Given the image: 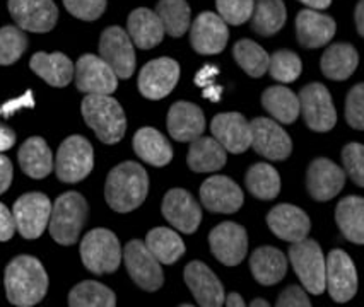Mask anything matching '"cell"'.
Masks as SVG:
<instances>
[{
	"label": "cell",
	"instance_id": "obj_1",
	"mask_svg": "<svg viewBox=\"0 0 364 307\" xmlns=\"http://www.w3.org/2000/svg\"><path fill=\"white\" fill-rule=\"evenodd\" d=\"M6 294L11 304L19 307H31L43 301L48 290V275L40 259L23 255L7 264Z\"/></svg>",
	"mask_w": 364,
	"mask_h": 307
},
{
	"label": "cell",
	"instance_id": "obj_2",
	"mask_svg": "<svg viewBox=\"0 0 364 307\" xmlns=\"http://www.w3.org/2000/svg\"><path fill=\"white\" fill-rule=\"evenodd\" d=\"M149 193V176L141 164L127 161L109 171L105 186L107 203L118 213L139 208Z\"/></svg>",
	"mask_w": 364,
	"mask_h": 307
},
{
	"label": "cell",
	"instance_id": "obj_3",
	"mask_svg": "<svg viewBox=\"0 0 364 307\" xmlns=\"http://www.w3.org/2000/svg\"><path fill=\"white\" fill-rule=\"evenodd\" d=\"M82 116L89 128L103 144L113 145L122 140L127 132V118L117 99L109 96L89 94L82 99Z\"/></svg>",
	"mask_w": 364,
	"mask_h": 307
},
{
	"label": "cell",
	"instance_id": "obj_4",
	"mask_svg": "<svg viewBox=\"0 0 364 307\" xmlns=\"http://www.w3.org/2000/svg\"><path fill=\"white\" fill-rule=\"evenodd\" d=\"M87 218V201L77 191L63 193L55 201L50 213V234L62 246L77 242Z\"/></svg>",
	"mask_w": 364,
	"mask_h": 307
},
{
	"label": "cell",
	"instance_id": "obj_5",
	"mask_svg": "<svg viewBox=\"0 0 364 307\" xmlns=\"http://www.w3.org/2000/svg\"><path fill=\"white\" fill-rule=\"evenodd\" d=\"M80 258L84 267L96 275L117 272L122 262L120 241L108 229L89 230L80 241Z\"/></svg>",
	"mask_w": 364,
	"mask_h": 307
},
{
	"label": "cell",
	"instance_id": "obj_6",
	"mask_svg": "<svg viewBox=\"0 0 364 307\" xmlns=\"http://www.w3.org/2000/svg\"><path fill=\"white\" fill-rule=\"evenodd\" d=\"M289 262L303 287L313 296H320L325 290V258L320 244L304 238L289 247Z\"/></svg>",
	"mask_w": 364,
	"mask_h": 307
},
{
	"label": "cell",
	"instance_id": "obj_7",
	"mask_svg": "<svg viewBox=\"0 0 364 307\" xmlns=\"http://www.w3.org/2000/svg\"><path fill=\"white\" fill-rule=\"evenodd\" d=\"M95 167V150L87 138L72 135L62 142L55 159V172L63 183H79Z\"/></svg>",
	"mask_w": 364,
	"mask_h": 307
},
{
	"label": "cell",
	"instance_id": "obj_8",
	"mask_svg": "<svg viewBox=\"0 0 364 307\" xmlns=\"http://www.w3.org/2000/svg\"><path fill=\"white\" fill-rule=\"evenodd\" d=\"M299 113H303L304 123L313 132H328L336 127L337 111L332 96L323 84L313 82L304 86L298 96Z\"/></svg>",
	"mask_w": 364,
	"mask_h": 307
},
{
	"label": "cell",
	"instance_id": "obj_9",
	"mask_svg": "<svg viewBox=\"0 0 364 307\" xmlns=\"http://www.w3.org/2000/svg\"><path fill=\"white\" fill-rule=\"evenodd\" d=\"M52 213V201L43 193H26L16 200L12 216L16 230L24 239H38L45 233Z\"/></svg>",
	"mask_w": 364,
	"mask_h": 307
},
{
	"label": "cell",
	"instance_id": "obj_10",
	"mask_svg": "<svg viewBox=\"0 0 364 307\" xmlns=\"http://www.w3.org/2000/svg\"><path fill=\"white\" fill-rule=\"evenodd\" d=\"M124 262L130 279L147 292H156L163 287L164 277L161 263L147 250L146 242L134 239L125 246Z\"/></svg>",
	"mask_w": 364,
	"mask_h": 307
},
{
	"label": "cell",
	"instance_id": "obj_11",
	"mask_svg": "<svg viewBox=\"0 0 364 307\" xmlns=\"http://www.w3.org/2000/svg\"><path fill=\"white\" fill-rule=\"evenodd\" d=\"M325 289L338 304L350 301L358 292V272L346 251L333 250L325 258Z\"/></svg>",
	"mask_w": 364,
	"mask_h": 307
},
{
	"label": "cell",
	"instance_id": "obj_12",
	"mask_svg": "<svg viewBox=\"0 0 364 307\" xmlns=\"http://www.w3.org/2000/svg\"><path fill=\"white\" fill-rule=\"evenodd\" d=\"M252 127V145L257 154L269 161H284L293 152L291 137L281 125L269 118H255L250 121Z\"/></svg>",
	"mask_w": 364,
	"mask_h": 307
},
{
	"label": "cell",
	"instance_id": "obj_13",
	"mask_svg": "<svg viewBox=\"0 0 364 307\" xmlns=\"http://www.w3.org/2000/svg\"><path fill=\"white\" fill-rule=\"evenodd\" d=\"M100 55L118 79H129L134 74V43L122 28L112 26L105 29L100 40Z\"/></svg>",
	"mask_w": 364,
	"mask_h": 307
},
{
	"label": "cell",
	"instance_id": "obj_14",
	"mask_svg": "<svg viewBox=\"0 0 364 307\" xmlns=\"http://www.w3.org/2000/svg\"><path fill=\"white\" fill-rule=\"evenodd\" d=\"M74 74L80 92L109 96L117 91L118 77L107 62L96 55H82L74 67Z\"/></svg>",
	"mask_w": 364,
	"mask_h": 307
},
{
	"label": "cell",
	"instance_id": "obj_15",
	"mask_svg": "<svg viewBox=\"0 0 364 307\" xmlns=\"http://www.w3.org/2000/svg\"><path fill=\"white\" fill-rule=\"evenodd\" d=\"M180 79V65L173 58L163 57L151 60L139 74V91L144 98L158 101L176 87Z\"/></svg>",
	"mask_w": 364,
	"mask_h": 307
},
{
	"label": "cell",
	"instance_id": "obj_16",
	"mask_svg": "<svg viewBox=\"0 0 364 307\" xmlns=\"http://www.w3.org/2000/svg\"><path fill=\"white\" fill-rule=\"evenodd\" d=\"M210 251L226 267H236L248 251V235L245 227L235 222H223L209 234Z\"/></svg>",
	"mask_w": 364,
	"mask_h": 307
},
{
	"label": "cell",
	"instance_id": "obj_17",
	"mask_svg": "<svg viewBox=\"0 0 364 307\" xmlns=\"http://www.w3.org/2000/svg\"><path fill=\"white\" fill-rule=\"evenodd\" d=\"M9 12L21 29L33 33L52 31L58 19L53 0H9Z\"/></svg>",
	"mask_w": 364,
	"mask_h": 307
},
{
	"label": "cell",
	"instance_id": "obj_18",
	"mask_svg": "<svg viewBox=\"0 0 364 307\" xmlns=\"http://www.w3.org/2000/svg\"><path fill=\"white\" fill-rule=\"evenodd\" d=\"M163 216L175 229L185 234H193L202 222V210L198 201L187 190L175 188L163 199Z\"/></svg>",
	"mask_w": 364,
	"mask_h": 307
},
{
	"label": "cell",
	"instance_id": "obj_19",
	"mask_svg": "<svg viewBox=\"0 0 364 307\" xmlns=\"http://www.w3.org/2000/svg\"><path fill=\"white\" fill-rule=\"evenodd\" d=\"M230 40L228 24L214 12H202L190 29V43L200 55H218Z\"/></svg>",
	"mask_w": 364,
	"mask_h": 307
},
{
	"label": "cell",
	"instance_id": "obj_20",
	"mask_svg": "<svg viewBox=\"0 0 364 307\" xmlns=\"http://www.w3.org/2000/svg\"><path fill=\"white\" fill-rule=\"evenodd\" d=\"M210 132L226 152L243 154L252 145V127L241 113H221L214 116Z\"/></svg>",
	"mask_w": 364,
	"mask_h": 307
},
{
	"label": "cell",
	"instance_id": "obj_21",
	"mask_svg": "<svg viewBox=\"0 0 364 307\" xmlns=\"http://www.w3.org/2000/svg\"><path fill=\"white\" fill-rule=\"evenodd\" d=\"M202 205L214 213H235L243 205V191L228 176H213L200 186Z\"/></svg>",
	"mask_w": 364,
	"mask_h": 307
},
{
	"label": "cell",
	"instance_id": "obj_22",
	"mask_svg": "<svg viewBox=\"0 0 364 307\" xmlns=\"http://www.w3.org/2000/svg\"><path fill=\"white\" fill-rule=\"evenodd\" d=\"M346 184V172L330 159H315L306 172V188L311 199L328 201L342 191Z\"/></svg>",
	"mask_w": 364,
	"mask_h": 307
},
{
	"label": "cell",
	"instance_id": "obj_23",
	"mask_svg": "<svg viewBox=\"0 0 364 307\" xmlns=\"http://www.w3.org/2000/svg\"><path fill=\"white\" fill-rule=\"evenodd\" d=\"M185 284L202 307H221L224 304V289L221 280L202 262H192L185 267Z\"/></svg>",
	"mask_w": 364,
	"mask_h": 307
},
{
	"label": "cell",
	"instance_id": "obj_24",
	"mask_svg": "<svg viewBox=\"0 0 364 307\" xmlns=\"http://www.w3.org/2000/svg\"><path fill=\"white\" fill-rule=\"evenodd\" d=\"M267 224L279 239L289 242L301 241L311 229L306 212L289 203H281L270 210L267 216Z\"/></svg>",
	"mask_w": 364,
	"mask_h": 307
},
{
	"label": "cell",
	"instance_id": "obj_25",
	"mask_svg": "<svg viewBox=\"0 0 364 307\" xmlns=\"http://www.w3.org/2000/svg\"><path fill=\"white\" fill-rule=\"evenodd\" d=\"M168 132L178 142H192L204 133L205 116L193 103L178 101L169 108Z\"/></svg>",
	"mask_w": 364,
	"mask_h": 307
},
{
	"label": "cell",
	"instance_id": "obj_26",
	"mask_svg": "<svg viewBox=\"0 0 364 307\" xmlns=\"http://www.w3.org/2000/svg\"><path fill=\"white\" fill-rule=\"evenodd\" d=\"M296 35L304 48H320L336 35V21L330 16L304 9L296 18Z\"/></svg>",
	"mask_w": 364,
	"mask_h": 307
},
{
	"label": "cell",
	"instance_id": "obj_27",
	"mask_svg": "<svg viewBox=\"0 0 364 307\" xmlns=\"http://www.w3.org/2000/svg\"><path fill=\"white\" fill-rule=\"evenodd\" d=\"M127 28H129L127 35L141 50L154 48L164 38V28L158 14L154 11L144 9V7L130 12L129 19H127Z\"/></svg>",
	"mask_w": 364,
	"mask_h": 307
},
{
	"label": "cell",
	"instance_id": "obj_28",
	"mask_svg": "<svg viewBox=\"0 0 364 307\" xmlns=\"http://www.w3.org/2000/svg\"><path fill=\"white\" fill-rule=\"evenodd\" d=\"M252 275L258 284L276 285L286 277L287 259L282 251L272 246H262L250 256Z\"/></svg>",
	"mask_w": 364,
	"mask_h": 307
},
{
	"label": "cell",
	"instance_id": "obj_29",
	"mask_svg": "<svg viewBox=\"0 0 364 307\" xmlns=\"http://www.w3.org/2000/svg\"><path fill=\"white\" fill-rule=\"evenodd\" d=\"M29 67L46 84L53 87H65L74 77V64L63 53L38 52L29 60Z\"/></svg>",
	"mask_w": 364,
	"mask_h": 307
},
{
	"label": "cell",
	"instance_id": "obj_30",
	"mask_svg": "<svg viewBox=\"0 0 364 307\" xmlns=\"http://www.w3.org/2000/svg\"><path fill=\"white\" fill-rule=\"evenodd\" d=\"M134 150L144 162L163 167L171 162L173 149L168 138L156 128H141L134 135Z\"/></svg>",
	"mask_w": 364,
	"mask_h": 307
},
{
	"label": "cell",
	"instance_id": "obj_31",
	"mask_svg": "<svg viewBox=\"0 0 364 307\" xmlns=\"http://www.w3.org/2000/svg\"><path fill=\"white\" fill-rule=\"evenodd\" d=\"M19 166L24 174L33 179H43L53 169L52 150L41 137H31L21 145Z\"/></svg>",
	"mask_w": 364,
	"mask_h": 307
},
{
	"label": "cell",
	"instance_id": "obj_32",
	"mask_svg": "<svg viewBox=\"0 0 364 307\" xmlns=\"http://www.w3.org/2000/svg\"><path fill=\"white\" fill-rule=\"evenodd\" d=\"M188 166L196 172H214L226 164V150L213 137H198L192 140L188 150Z\"/></svg>",
	"mask_w": 364,
	"mask_h": 307
},
{
	"label": "cell",
	"instance_id": "obj_33",
	"mask_svg": "<svg viewBox=\"0 0 364 307\" xmlns=\"http://www.w3.org/2000/svg\"><path fill=\"white\" fill-rule=\"evenodd\" d=\"M359 57L353 45L336 43L321 57L320 67L325 77L332 81H346L358 69Z\"/></svg>",
	"mask_w": 364,
	"mask_h": 307
},
{
	"label": "cell",
	"instance_id": "obj_34",
	"mask_svg": "<svg viewBox=\"0 0 364 307\" xmlns=\"http://www.w3.org/2000/svg\"><path fill=\"white\" fill-rule=\"evenodd\" d=\"M336 221L347 241L364 242V200L361 196H347L336 210Z\"/></svg>",
	"mask_w": 364,
	"mask_h": 307
},
{
	"label": "cell",
	"instance_id": "obj_35",
	"mask_svg": "<svg viewBox=\"0 0 364 307\" xmlns=\"http://www.w3.org/2000/svg\"><path fill=\"white\" fill-rule=\"evenodd\" d=\"M286 6L282 0H253L252 29L260 36H272L286 24Z\"/></svg>",
	"mask_w": 364,
	"mask_h": 307
},
{
	"label": "cell",
	"instance_id": "obj_36",
	"mask_svg": "<svg viewBox=\"0 0 364 307\" xmlns=\"http://www.w3.org/2000/svg\"><path fill=\"white\" fill-rule=\"evenodd\" d=\"M262 104L279 123L291 125L299 116V99L284 86H272L262 94Z\"/></svg>",
	"mask_w": 364,
	"mask_h": 307
},
{
	"label": "cell",
	"instance_id": "obj_37",
	"mask_svg": "<svg viewBox=\"0 0 364 307\" xmlns=\"http://www.w3.org/2000/svg\"><path fill=\"white\" fill-rule=\"evenodd\" d=\"M147 250L159 263L173 264L185 255V244L175 230L168 227H156L146 238Z\"/></svg>",
	"mask_w": 364,
	"mask_h": 307
},
{
	"label": "cell",
	"instance_id": "obj_38",
	"mask_svg": "<svg viewBox=\"0 0 364 307\" xmlns=\"http://www.w3.org/2000/svg\"><path fill=\"white\" fill-rule=\"evenodd\" d=\"M247 188L258 200H274L281 191V178L270 164H253L247 172Z\"/></svg>",
	"mask_w": 364,
	"mask_h": 307
},
{
	"label": "cell",
	"instance_id": "obj_39",
	"mask_svg": "<svg viewBox=\"0 0 364 307\" xmlns=\"http://www.w3.org/2000/svg\"><path fill=\"white\" fill-rule=\"evenodd\" d=\"M154 12L163 23L164 33L169 36H183L190 28V6L187 0H159Z\"/></svg>",
	"mask_w": 364,
	"mask_h": 307
},
{
	"label": "cell",
	"instance_id": "obj_40",
	"mask_svg": "<svg viewBox=\"0 0 364 307\" xmlns=\"http://www.w3.org/2000/svg\"><path fill=\"white\" fill-rule=\"evenodd\" d=\"M115 292L100 281H80L69 294V306L72 307H115Z\"/></svg>",
	"mask_w": 364,
	"mask_h": 307
},
{
	"label": "cell",
	"instance_id": "obj_41",
	"mask_svg": "<svg viewBox=\"0 0 364 307\" xmlns=\"http://www.w3.org/2000/svg\"><path fill=\"white\" fill-rule=\"evenodd\" d=\"M232 55L250 77H262L269 70V53L252 40H240L232 46Z\"/></svg>",
	"mask_w": 364,
	"mask_h": 307
},
{
	"label": "cell",
	"instance_id": "obj_42",
	"mask_svg": "<svg viewBox=\"0 0 364 307\" xmlns=\"http://www.w3.org/2000/svg\"><path fill=\"white\" fill-rule=\"evenodd\" d=\"M28 38L16 26L0 28V65H12L26 52Z\"/></svg>",
	"mask_w": 364,
	"mask_h": 307
},
{
	"label": "cell",
	"instance_id": "obj_43",
	"mask_svg": "<svg viewBox=\"0 0 364 307\" xmlns=\"http://www.w3.org/2000/svg\"><path fill=\"white\" fill-rule=\"evenodd\" d=\"M303 64L291 50H279L269 58V72L279 82H294L301 75Z\"/></svg>",
	"mask_w": 364,
	"mask_h": 307
},
{
	"label": "cell",
	"instance_id": "obj_44",
	"mask_svg": "<svg viewBox=\"0 0 364 307\" xmlns=\"http://www.w3.org/2000/svg\"><path fill=\"white\" fill-rule=\"evenodd\" d=\"M219 18L226 24L240 26L252 18L253 0H215Z\"/></svg>",
	"mask_w": 364,
	"mask_h": 307
},
{
	"label": "cell",
	"instance_id": "obj_45",
	"mask_svg": "<svg viewBox=\"0 0 364 307\" xmlns=\"http://www.w3.org/2000/svg\"><path fill=\"white\" fill-rule=\"evenodd\" d=\"M344 172L350 176L358 186H364V147L361 144H347L342 150Z\"/></svg>",
	"mask_w": 364,
	"mask_h": 307
},
{
	"label": "cell",
	"instance_id": "obj_46",
	"mask_svg": "<svg viewBox=\"0 0 364 307\" xmlns=\"http://www.w3.org/2000/svg\"><path fill=\"white\" fill-rule=\"evenodd\" d=\"M346 120L355 130H364V86L358 84L346 99Z\"/></svg>",
	"mask_w": 364,
	"mask_h": 307
},
{
	"label": "cell",
	"instance_id": "obj_47",
	"mask_svg": "<svg viewBox=\"0 0 364 307\" xmlns=\"http://www.w3.org/2000/svg\"><path fill=\"white\" fill-rule=\"evenodd\" d=\"M63 6L74 18L96 21L107 9V0H63Z\"/></svg>",
	"mask_w": 364,
	"mask_h": 307
},
{
	"label": "cell",
	"instance_id": "obj_48",
	"mask_svg": "<svg viewBox=\"0 0 364 307\" xmlns=\"http://www.w3.org/2000/svg\"><path fill=\"white\" fill-rule=\"evenodd\" d=\"M279 307H311L310 298L301 287L298 285H291L277 298Z\"/></svg>",
	"mask_w": 364,
	"mask_h": 307
},
{
	"label": "cell",
	"instance_id": "obj_49",
	"mask_svg": "<svg viewBox=\"0 0 364 307\" xmlns=\"http://www.w3.org/2000/svg\"><path fill=\"white\" fill-rule=\"evenodd\" d=\"M16 233V222L14 216L9 208L4 203H0V241L6 242L12 239V235Z\"/></svg>",
	"mask_w": 364,
	"mask_h": 307
},
{
	"label": "cell",
	"instance_id": "obj_50",
	"mask_svg": "<svg viewBox=\"0 0 364 307\" xmlns=\"http://www.w3.org/2000/svg\"><path fill=\"white\" fill-rule=\"evenodd\" d=\"M12 174H14V169H12L9 157L0 154V195L9 190L12 183Z\"/></svg>",
	"mask_w": 364,
	"mask_h": 307
},
{
	"label": "cell",
	"instance_id": "obj_51",
	"mask_svg": "<svg viewBox=\"0 0 364 307\" xmlns=\"http://www.w3.org/2000/svg\"><path fill=\"white\" fill-rule=\"evenodd\" d=\"M16 144V133L9 127L0 125V152L9 150Z\"/></svg>",
	"mask_w": 364,
	"mask_h": 307
},
{
	"label": "cell",
	"instance_id": "obj_52",
	"mask_svg": "<svg viewBox=\"0 0 364 307\" xmlns=\"http://www.w3.org/2000/svg\"><path fill=\"white\" fill-rule=\"evenodd\" d=\"M355 26H358L359 36H364V0H359L355 7Z\"/></svg>",
	"mask_w": 364,
	"mask_h": 307
},
{
	"label": "cell",
	"instance_id": "obj_53",
	"mask_svg": "<svg viewBox=\"0 0 364 307\" xmlns=\"http://www.w3.org/2000/svg\"><path fill=\"white\" fill-rule=\"evenodd\" d=\"M224 304H226L228 307H243L245 302H243V297H241L240 294L231 292V294H228V297H224Z\"/></svg>",
	"mask_w": 364,
	"mask_h": 307
},
{
	"label": "cell",
	"instance_id": "obj_54",
	"mask_svg": "<svg viewBox=\"0 0 364 307\" xmlns=\"http://www.w3.org/2000/svg\"><path fill=\"white\" fill-rule=\"evenodd\" d=\"M299 2L308 6L310 9H327L332 0H299Z\"/></svg>",
	"mask_w": 364,
	"mask_h": 307
},
{
	"label": "cell",
	"instance_id": "obj_55",
	"mask_svg": "<svg viewBox=\"0 0 364 307\" xmlns=\"http://www.w3.org/2000/svg\"><path fill=\"white\" fill-rule=\"evenodd\" d=\"M252 307H269V302L264 301V298H255V301H252Z\"/></svg>",
	"mask_w": 364,
	"mask_h": 307
}]
</instances>
